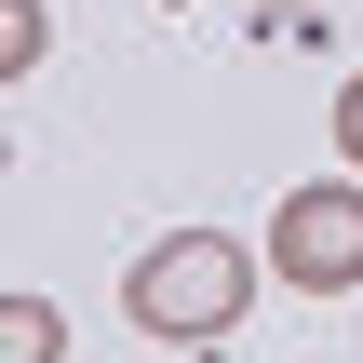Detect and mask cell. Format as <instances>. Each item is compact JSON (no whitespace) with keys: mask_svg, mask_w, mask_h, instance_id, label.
<instances>
[{"mask_svg":"<svg viewBox=\"0 0 363 363\" xmlns=\"http://www.w3.org/2000/svg\"><path fill=\"white\" fill-rule=\"evenodd\" d=\"M256 283H269L256 242H229V229H162V242L121 269V310H135L148 337H175V350H216V337L256 310Z\"/></svg>","mask_w":363,"mask_h":363,"instance_id":"1","label":"cell"},{"mask_svg":"<svg viewBox=\"0 0 363 363\" xmlns=\"http://www.w3.org/2000/svg\"><path fill=\"white\" fill-rule=\"evenodd\" d=\"M269 283H296V296H363V175L283 189V216H269Z\"/></svg>","mask_w":363,"mask_h":363,"instance_id":"2","label":"cell"},{"mask_svg":"<svg viewBox=\"0 0 363 363\" xmlns=\"http://www.w3.org/2000/svg\"><path fill=\"white\" fill-rule=\"evenodd\" d=\"M67 350V310L54 296H0V363H54Z\"/></svg>","mask_w":363,"mask_h":363,"instance_id":"3","label":"cell"},{"mask_svg":"<svg viewBox=\"0 0 363 363\" xmlns=\"http://www.w3.org/2000/svg\"><path fill=\"white\" fill-rule=\"evenodd\" d=\"M40 40H54V13H40V0H0V81H27Z\"/></svg>","mask_w":363,"mask_h":363,"instance_id":"4","label":"cell"},{"mask_svg":"<svg viewBox=\"0 0 363 363\" xmlns=\"http://www.w3.org/2000/svg\"><path fill=\"white\" fill-rule=\"evenodd\" d=\"M337 162H350V175H363V67H350V81H337Z\"/></svg>","mask_w":363,"mask_h":363,"instance_id":"5","label":"cell"},{"mask_svg":"<svg viewBox=\"0 0 363 363\" xmlns=\"http://www.w3.org/2000/svg\"><path fill=\"white\" fill-rule=\"evenodd\" d=\"M256 13H269V27H310V0H256Z\"/></svg>","mask_w":363,"mask_h":363,"instance_id":"6","label":"cell"}]
</instances>
